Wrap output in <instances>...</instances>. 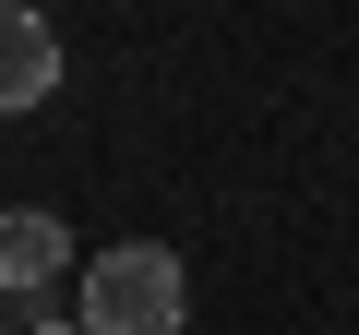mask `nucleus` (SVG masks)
I'll return each instance as SVG.
<instances>
[{"instance_id": "nucleus-2", "label": "nucleus", "mask_w": 359, "mask_h": 335, "mask_svg": "<svg viewBox=\"0 0 359 335\" xmlns=\"http://www.w3.org/2000/svg\"><path fill=\"white\" fill-rule=\"evenodd\" d=\"M48 96H60L48 13H0V120H13V108H48Z\"/></svg>"}, {"instance_id": "nucleus-5", "label": "nucleus", "mask_w": 359, "mask_h": 335, "mask_svg": "<svg viewBox=\"0 0 359 335\" xmlns=\"http://www.w3.org/2000/svg\"><path fill=\"white\" fill-rule=\"evenodd\" d=\"M0 13H36V0H0Z\"/></svg>"}, {"instance_id": "nucleus-1", "label": "nucleus", "mask_w": 359, "mask_h": 335, "mask_svg": "<svg viewBox=\"0 0 359 335\" xmlns=\"http://www.w3.org/2000/svg\"><path fill=\"white\" fill-rule=\"evenodd\" d=\"M180 311H192V275H180L168 240H120L84 264V335H180Z\"/></svg>"}, {"instance_id": "nucleus-3", "label": "nucleus", "mask_w": 359, "mask_h": 335, "mask_svg": "<svg viewBox=\"0 0 359 335\" xmlns=\"http://www.w3.org/2000/svg\"><path fill=\"white\" fill-rule=\"evenodd\" d=\"M60 264H72V228H60V216H36V204L0 216V299H48Z\"/></svg>"}, {"instance_id": "nucleus-4", "label": "nucleus", "mask_w": 359, "mask_h": 335, "mask_svg": "<svg viewBox=\"0 0 359 335\" xmlns=\"http://www.w3.org/2000/svg\"><path fill=\"white\" fill-rule=\"evenodd\" d=\"M25 335H84V323H25Z\"/></svg>"}, {"instance_id": "nucleus-6", "label": "nucleus", "mask_w": 359, "mask_h": 335, "mask_svg": "<svg viewBox=\"0 0 359 335\" xmlns=\"http://www.w3.org/2000/svg\"><path fill=\"white\" fill-rule=\"evenodd\" d=\"M0 335H25V323H0Z\"/></svg>"}]
</instances>
